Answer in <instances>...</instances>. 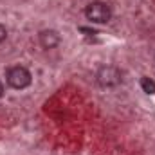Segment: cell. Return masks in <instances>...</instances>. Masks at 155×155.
Wrapping results in <instances>:
<instances>
[{"label":"cell","mask_w":155,"mask_h":155,"mask_svg":"<svg viewBox=\"0 0 155 155\" xmlns=\"http://www.w3.org/2000/svg\"><path fill=\"white\" fill-rule=\"evenodd\" d=\"M38 41L43 49H54L60 45V35L54 29H43L38 35Z\"/></svg>","instance_id":"4"},{"label":"cell","mask_w":155,"mask_h":155,"mask_svg":"<svg viewBox=\"0 0 155 155\" xmlns=\"http://www.w3.org/2000/svg\"><path fill=\"white\" fill-rule=\"evenodd\" d=\"M141 88L146 92V94H155V81L150 78H143L141 79Z\"/></svg>","instance_id":"5"},{"label":"cell","mask_w":155,"mask_h":155,"mask_svg":"<svg viewBox=\"0 0 155 155\" xmlns=\"http://www.w3.org/2000/svg\"><path fill=\"white\" fill-rule=\"evenodd\" d=\"M4 96V85H2V81H0V97Z\"/></svg>","instance_id":"8"},{"label":"cell","mask_w":155,"mask_h":155,"mask_svg":"<svg viewBox=\"0 0 155 155\" xmlns=\"http://www.w3.org/2000/svg\"><path fill=\"white\" fill-rule=\"evenodd\" d=\"M5 78H7V85H9L11 88H15V90H24V88H27V87L31 85V81H33L31 72H29L25 67H20V65L11 67V69L7 71Z\"/></svg>","instance_id":"2"},{"label":"cell","mask_w":155,"mask_h":155,"mask_svg":"<svg viewBox=\"0 0 155 155\" xmlns=\"http://www.w3.org/2000/svg\"><path fill=\"white\" fill-rule=\"evenodd\" d=\"M5 38H7V29H5V25L0 24V43H2Z\"/></svg>","instance_id":"6"},{"label":"cell","mask_w":155,"mask_h":155,"mask_svg":"<svg viewBox=\"0 0 155 155\" xmlns=\"http://www.w3.org/2000/svg\"><path fill=\"white\" fill-rule=\"evenodd\" d=\"M85 16L94 24H107L112 18V9L105 2H92L85 7Z\"/></svg>","instance_id":"3"},{"label":"cell","mask_w":155,"mask_h":155,"mask_svg":"<svg viewBox=\"0 0 155 155\" xmlns=\"http://www.w3.org/2000/svg\"><path fill=\"white\" fill-rule=\"evenodd\" d=\"M96 81L103 88H114L117 85H121L123 74H121V71L117 67H114V65H103L97 71V74H96Z\"/></svg>","instance_id":"1"},{"label":"cell","mask_w":155,"mask_h":155,"mask_svg":"<svg viewBox=\"0 0 155 155\" xmlns=\"http://www.w3.org/2000/svg\"><path fill=\"white\" fill-rule=\"evenodd\" d=\"M81 31H83V33H87V35H92V36H94V35H97L94 29H87V27H81Z\"/></svg>","instance_id":"7"}]
</instances>
